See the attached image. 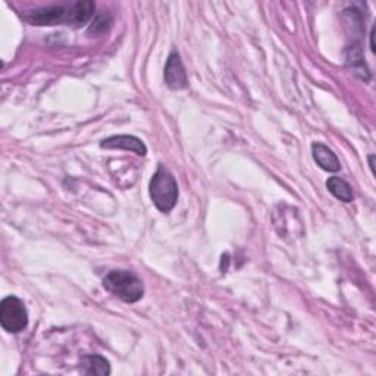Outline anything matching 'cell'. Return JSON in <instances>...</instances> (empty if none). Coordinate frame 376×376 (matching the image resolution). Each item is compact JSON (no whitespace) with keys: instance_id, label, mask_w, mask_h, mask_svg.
I'll return each mask as SVG.
<instances>
[{"instance_id":"cell-12","label":"cell","mask_w":376,"mask_h":376,"mask_svg":"<svg viewBox=\"0 0 376 376\" xmlns=\"http://www.w3.org/2000/svg\"><path fill=\"white\" fill-rule=\"evenodd\" d=\"M375 30H376V27L373 26V28L370 31V49H372L373 53L376 52V49H375Z\"/></svg>"},{"instance_id":"cell-10","label":"cell","mask_w":376,"mask_h":376,"mask_svg":"<svg viewBox=\"0 0 376 376\" xmlns=\"http://www.w3.org/2000/svg\"><path fill=\"white\" fill-rule=\"evenodd\" d=\"M348 63H351L353 70H355L356 74H360V77L363 79H369L368 68H366V65H364L363 55H362V50H360L359 46H355V48H350V52H348Z\"/></svg>"},{"instance_id":"cell-1","label":"cell","mask_w":376,"mask_h":376,"mask_svg":"<svg viewBox=\"0 0 376 376\" xmlns=\"http://www.w3.org/2000/svg\"><path fill=\"white\" fill-rule=\"evenodd\" d=\"M96 3L91 0H79L70 5H56L40 8L24 15V19L31 26H70L81 28L95 15Z\"/></svg>"},{"instance_id":"cell-8","label":"cell","mask_w":376,"mask_h":376,"mask_svg":"<svg viewBox=\"0 0 376 376\" xmlns=\"http://www.w3.org/2000/svg\"><path fill=\"white\" fill-rule=\"evenodd\" d=\"M326 187L329 190V192L334 197H337L338 200L344 201V203H348L353 200V190H351V186L348 184L347 181H344L343 178H338V177H331L328 181H326Z\"/></svg>"},{"instance_id":"cell-9","label":"cell","mask_w":376,"mask_h":376,"mask_svg":"<svg viewBox=\"0 0 376 376\" xmlns=\"http://www.w3.org/2000/svg\"><path fill=\"white\" fill-rule=\"evenodd\" d=\"M83 366H84V373H87V375L106 376L110 373L109 362L105 357L97 356V355L86 356L83 359Z\"/></svg>"},{"instance_id":"cell-6","label":"cell","mask_w":376,"mask_h":376,"mask_svg":"<svg viewBox=\"0 0 376 376\" xmlns=\"http://www.w3.org/2000/svg\"><path fill=\"white\" fill-rule=\"evenodd\" d=\"M101 149H121V150H130L139 156L147 155L146 144L137 139L134 135H112L109 139L100 143Z\"/></svg>"},{"instance_id":"cell-5","label":"cell","mask_w":376,"mask_h":376,"mask_svg":"<svg viewBox=\"0 0 376 376\" xmlns=\"http://www.w3.org/2000/svg\"><path fill=\"white\" fill-rule=\"evenodd\" d=\"M165 83L172 90H182L188 86V77L181 61L178 52H172L169 55L165 66Z\"/></svg>"},{"instance_id":"cell-3","label":"cell","mask_w":376,"mask_h":376,"mask_svg":"<svg viewBox=\"0 0 376 376\" xmlns=\"http://www.w3.org/2000/svg\"><path fill=\"white\" fill-rule=\"evenodd\" d=\"M150 197L157 210L169 213L175 208L178 201V184L175 177L162 165L157 168L153 178L150 179Z\"/></svg>"},{"instance_id":"cell-11","label":"cell","mask_w":376,"mask_h":376,"mask_svg":"<svg viewBox=\"0 0 376 376\" xmlns=\"http://www.w3.org/2000/svg\"><path fill=\"white\" fill-rule=\"evenodd\" d=\"M110 22H112V18H110L109 14H101V15H99V17L95 19L93 26H91V27L88 28V34H90V36H93V34H95V36H97V34L105 32V31L109 28Z\"/></svg>"},{"instance_id":"cell-2","label":"cell","mask_w":376,"mask_h":376,"mask_svg":"<svg viewBox=\"0 0 376 376\" xmlns=\"http://www.w3.org/2000/svg\"><path fill=\"white\" fill-rule=\"evenodd\" d=\"M103 287L112 295L125 303H137L143 299L141 279L128 270H112L103 278Z\"/></svg>"},{"instance_id":"cell-7","label":"cell","mask_w":376,"mask_h":376,"mask_svg":"<svg viewBox=\"0 0 376 376\" xmlns=\"http://www.w3.org/2000/svg\"><path fill=\"white\" fill-rule=\"evenodd\" d=\"M312 155H313L315 162L324 170H326V172H338V170L341 169L338 157L328 146L322 143H313Z\"/></svg>"},{"instance_id":"cell-4","label":"cell","mask_w":376,"mask_h":376,"mask_svg":"<svg viewBox=\"0 0 376 376\" xmlns=\"http://www.w3.org/2000/svg\"><path fill=\"white\" fill-rule=\"evenodd\" d=\"M0 325L9 334H18L28 325V313L24 303L9 295L0 303Z\"/></svg>"}]
</instances>
